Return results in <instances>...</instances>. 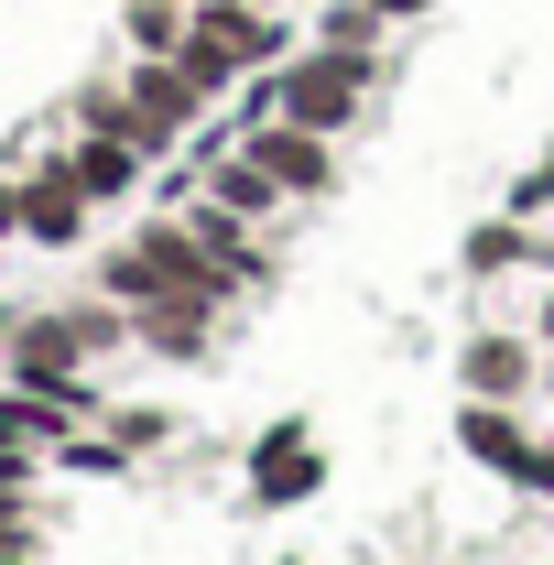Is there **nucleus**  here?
I'll use <instances>...</instances> for the list:
<instances>
[{
	"label": "nucleus",
	"instance_id": "10",
	"mask_svg": "<svg viewBox=\"0 0 554 565\" xmlns=\"http://www.w3.org/2000/svg\"><path fill=\"white\" fill-rule=\"evenodd\" d=\"M370 11H381V22H414V11H424V0H370Z\"/></svg>",
	"mask_w": 554,
	"mask_h": 565
},
{
	"label": "nucleus",
	"instance_id": "9",
	"mask_svg": "<svg viewBox=\"0 0 554 565\" xmlns=\"http://www.w3.org/2000/svg\"><path fill=\"white\" fill-rule=\"evenodd\" d=\"M468 381H479V392H511V381H522V349H468Z\"/></svg>",
	"mask_w": 554,
	"mask_h": 565
},
{
	"label": "nucleus",
	"instance_id": "7",
	"mask_svg": "<svg viewBox=\"0 0 554 565\" xmlns=\"http://www.w3.org/2000/svg\"><path fill=\"white\" fill-rule=\"evenodd\" d=\"M185 22H196L185 0H131V44H141V55H174V44H185Z\"/></svg>",
	"mask_w": 554,
	"mask_h": 565
},
{
	"label": "nucleus",
	"instance_id": "8",
	"mask_svg": "<svg viewBox=\"0 0 554 565\" xmlns=\"http://www.w3.org/2000/svg\"><path fill=\"white\" fill-rule=\"evenodd\" d=\"M76 370V327H22V381H66Z\"/></svg>",
	"mask_w": 554,
	"mask_h": 565
},
{
	"label": "nucleus",
	"instance_id": "1",
	"mask_svg": "<svg viewBox=\"0 0 554 565\" xmlns=\"http://www.w3.org/2000/svg\"><path fill=\"white\" fill-rule=\"evenodd\" d=\"M359 87H370V55H348V44H316V55H294L273 76L283 120H305V131H338L348 109H359Z\"/></svg>",
	"mask_w": 554,
	"mask_h": 565
},
{
	"label": "nucleus",
	"instance_id": "4",
	"mask_svg": "<svg viewBox=\"0 0 554 565\" xmlns=\"http://www.w3.org/2000/svg\"><path fill=\"white\" fill-rule=\"evenodd\" d=\"M468 457H489V468H511V479H544V457L522 446V424H511V414H468Z\"/></svg>",
	"mask_w": 554,
	"mask_h": 565
},
{
	"label": "nucleus",
	"instance_id": "6",
	"mask_svg": "<svg viewBox=\"0 0 554 565\" xmlns=\"http://www.w3.org/2000/svg\"><path fill=\"white\" fill-rule=\"evenodd\" d=\"M262 490H273V500H294V490H316V446H305V435H294V424H283L273 446H262Z\"/></svg>",
	"mask_w": 554,
	"mask_h": 565
},
{
	"label": "nucleus",
	"instance_id": "3",
	"mask_svg": "<svg viewBox=\"0 0 554 565\" xmlns=\"http://www.w3.org/2000/svg\"><path fill=\"white\" fill-rule=\"evenodd\" d=\"M131 174H141V141L131 131H98L87 152H76V185H87V196H131Z\"/></svg>",
	"mask_w": 554,
	"mask_h": 565
},
{
	"label": "nucleus",
	"instance_id": "11",
	"mask_svg": "<svg viewBox=\"0 0 554 565\" xmlns=\"http://www.w3.org/2000/svg\"><path fill=\"white\" fill-rule=\"evenodd\" d=\"M544 327H554V316H544Z\"/></svg>",
	"mask_w": 554,
	"mask_h": 565
},
{
	"label": "nucleus",
	"instance_id": "2",
	"mask_svg": "<svg viewBox=\"0 0 554 565\" xmlns=\"http://www.w3.org/2000/svg\"><path fill=\"white\" fill-rule=\"evenodd\" d=\"M251 163H262L273 185H327V141L305 131V120H283V131H262V141H251Z\"/></svg>",
	"mask_w": 554,
	"mask_h": 565
},
{
	"label": "nucleus",
	"instance_id": "5",
	"mask_svg": "<svg viewBox=\"0 0 554 565\" xmlns=\"http://www.w3.org/2000/svg\"><path fill=\"white\" fill-rule=\"evenodd\" d=\"M76 196H87V185H76V163H66V174H44V185H22V228L66 239V228H76Z\"/></svg>",
	"mask_w": 554,
	"mask_h": 565
}]
</instances>
